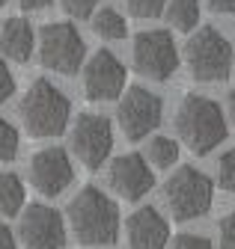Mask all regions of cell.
Here are the masks:
<instances>
[{"mask_svg": "<svg viewBox=\"0 0 235 249\" xmlns=\"http://www.w3.org/2000/svg\"><path fill=\"white\" fill-rule=\"evenodd\" d=\"M69 226L83 246H110L119 237V208L104 190L86 184L69 205Z\"/></svg>", "mask_w": 235, "mask_h": 249, "instance_id": "6da1fadb", "label": "cell"}, {"mask_svg": "<svg viewBox=\"0 0 235 249\" xmlns=\"http://www.w3.org/2000/svg\"><path fill=\"white\" fill-rule=\"evenodd\" d=\"M18 113H21V128L27 131V137L33 140L60 137L72 116V101L57 83L39 77L24 92Z\"/></svg>", "mask_w": 235, "mask_h": 249, "instance_id": "7a4b0ae2", "label": "cell"}, {"mask_svg": "<svg viewBox=\"0 0 235 249\" xmlns=\"http://www.w3.org/2000/svg\"><path fill=\"white\" fill-rule=\"evenodd\" d=\"M176 131L194 154H209L229 134L220 104L205 95H196V92L185 95L179 110H176Z\"/></svg>", "mask_w": 235, "mask_h": 249, "instance_id": "3957f363", "label": "cell"}, {"mask_svg": "<svg viewBox=\"0 0 235 249\" xmlns=\"http://www.w3.org/2000/svg\"><path fill=\"white\" fill-rule=\"evenodd\" d=\"M185 59L194 80L202 83H226L232 74V45L217 27H202L188 39Z\"/></svg>", "mask_w": 235, "mask_h": 249, "instance_id": "277c9868", "label": "cell"}, {"mask_svg": "<svg viewBox=\"0 0 235 249\" xmlns=\"http://www.w3.org/2000/svg\"><path fill=\"white\" fill-rule=\"evenodd\" d=\"M212 196H215L212 178L194 166H179L164 184L167 208L173 213V220H179V223H188V220L209 213Z\"/></svg>", "mask_w": 235, "mask_h": 249, "instance_id": "5b68a950", "label": "cell"}, {"mask_svg": "<svg viewBox=\"0 0 235 249\" xmlns=\"http://www.w3.org/2000/svg\"><path fill=\"white\" fill-rule=\"evenodd\" d=\"M86 59V45L75 24L69 21H54L45 24L39 33V62L48 71L57 74H75Z\"/></svg>", "mask_w": 235, "mask_h": 249, "instance_id": "8992f818", "label": "cell"}, {"mask_svg": "<svg viewBox=\"0 0 235 249\" xmlns=\"http://www.w3.org/2000/svg\"><path fill=\"white\" fill-rule=\"evenodd\" d=\"M134 71L146 80H170L179 69V48L167 30H143L131 45Z\"/></svg>", "mask_w": 235, "mask_h": 249, "instance_id": "52a82bcc", "label": "cell"}, {"mask_svg": "<svg viewBox=\"0 0 235 249\" xmlns=\"http://www.w3.org/2000/svg\"><path fill=\"white\" fill-rule=\"evenodd\" d=\"M161 113L164 107L155 92H149L146 86H131V89H122L116 122H119L128 142H140L161 124Z\"/></svg>", "mask_w": 235, "mask_h": 249, "instance_id": "ba28073f", "label": "cell"}, {"mask_svg": "<svg viewBox=\"0 0 235 249\" xmlns=\"http://www.w3.org/2000/svg\"><path fill=\"white\" fill-rule=\"evenodd\" d=\"M69 145H72V154L86 169H98L107 160L110 148H113L110 119L101 116V113H80L72 124Z\"/></svg>", "mask_w": 235, "mask_h": 249, "instance_id": "9c48e42d", "label": "cell"}, {"mask_svg": "<svg viewBox=\"0 0 235 249\" xmlns=\"http://www.w3.org/2000/svg\"><path fill=\"white\" fill-rule=\"evenodd\" d=\"M18 234H21L24 249H63L66 246L63 213L51 205H42V202L27 205L21 213Z\"/></svg>", "mask_w": 235, "mask_h": 249, "instance_id": "30bf717a", "label": "cell"}, {"mask_svg": "<svg viewBox=\"0 0 235 249\" xmlns=\"http://www.w3.org/2000/svg\"><path fill=\"white\" fill-rule=\"evenodd\" d=\"M125 66L107 48L96 51L83 62V95L86 101H116L125 89Z\"/></svg>", "mask_w": 235, "mask_h": 249, "instance_id": "8fae6325", "label": "cell"}, {"mask_svg": "<svg viewBox=\"0 0 235 249\" xmlns=\"http://www.w3.org/2000/svg\"><path fill=\"white\" fill-rule=\"evenodd\" d=\"M107 184H110V190L119 196V199L140 202L155 187V175H152V166L146 163L143 154L128 151V154H119V158L110 160Z\"/></svg>", "mask_w": 235, "mask_h": 249, "instance_id": "7c38bea8", "label": "cell"}, {"mask_svg": "<svg viewBox=\"0 0 235 249\" xmlns=\"http://www.w3.org/2000/svg\"><path fill=\"white\" fill-rule=\"evenodd\" d=\"M75 181V166L69 160V151L60 145L42 148L30 158V184L48 199L60 196Z\"/></svg>", "mask_w": 235, "mask_h": 249, "instance_id": "4fadbf2b", "label": "cell"}, {"mask_svg": "<svg viewBox=\"0 0 235 249\" xmlns=\"http://www.w3.org/2000/svg\"><path fill=\"white\" fill-rule=\"evenodd\" d=\"M128 249H167L170 243V223L152 205H143L128 216Z\"/></svg>", "mask_w": 235, "mask_h": 249, "instance_id": "5bb4252c", "label": "cell"}, {"mask_svg": "<svg viewBox=\"0 0 235 249\" xmlns=\"http://www.w3.org/2000/svg\"><path fill=\"white\" fill-rule=\"evenodd\" d=\"M33 48H36V36H33L30 21L6 18L3 27H0V51H3V56L15 62H27L33 56Z\"/></svg>", "mask_w": 235, "mask_h": 249, "instance_id": "9a60e30c", "label": "cell"}, {"mask_svg": "<svg viewBox=\"0 0 235 249\" xmlns=\"http://www.w3.org/2000/svg\"><path fill=\"white\" fill-rule=\"evenodd\" d=\"M27 202V187L21 175L0 172V216H18Z\"/></svg>", "mask_w": 235, "mask_h": 249, "instance_id": "2e32d148", "label": "cell"}, {"mask_svg": "<svg viewBox=\"0 0 235 249\" xmlns=\"http://www.w3.org/2000/svg\"><path fill=\"white\" fill-rule=\"evenodd\" d=\"M161 15H167V24L179 33H191L199 24V0H167Z\"/></svg>", "mask_w": 235, "mask_h": 249, "instance_id": "e0dca14e", "label": "cell"}, {"mask_svg": "<svg viewBox=\"0 0 235 249\" xmlns=\"http://www.w3.org/2000/svg\"><path fill=\"white\" fill-rule=\"evenodd\" d=\"M93 18V30H96V36L104 39V42H119L128 36V21L122 18V12H116L113 6H101Z\"/></svg>", "mask_w": 235, "mask_h": 249, "instance_id": "ac0fdd59", "label": "cell"}, {"mask_svg": "<svg viewBox=\"0 0 235 249\" xmlns=\"http://www.w3.org/2000/svg\"><path fill=\"white\" fill-rule=\"evenodd\" d=\"M179 160V142L170 137H152L149 148H146V163L155 169H170Z\"/></svg>", "mask_w": 235, "mask_h": 249, "instance_id": "d6986e66", "label": "cell"}, {"mask_svg": "<svg viewBox=\"0 0 235 249\" xmlns=\"http://www.w3.org/2000/svg\"><path fill=\"white\" fill-rule=\"evenodd\" d=\"M15 154H18V131L12 122L0 116V163L15 160Z\"/></svg>", "mask_w": 235, "mask_h": 249, "instance_id": "ffe728a7", "label": "cell"}, {"mask_svg": "<svg viewBox=\"0 0 235 249\" xmlns=\"http://www.w3.org/2000/svg\"><path fill=\"white\" fill-rule=\"evenodd\" d=\"M217 187L226 193L235 190V151H223L217 160Z\"/></svg>", "mask_w": 235, "mask_h": 249, "instance_id": "44dd1931", "label": "cell"}, {"mask_svg": "<svg viewBox=\"0 0 235 249\" xmlns=\"http://www.w3.org/2000/svg\"><path fill=\"white\" fill-rule=\"evenodd\" d=\"M122 3L134 18H158L167 0H122Z\"/></svg>", "mask_w": 235, "mask_h": 249, "instance_id": "7402d4cb", "label": "cell"}, {"mask_svg": "<svg viewBox=\"0 0 235 249\" xmlns=\"http://www.w3.org/2000/svg\"><path fill=\"white\" fill-rule=\"evenodd\" d=\"M217 246L220 249H235V216L226 213L217 226Z\"/></svg>", "mask_w": 235, "mask_h": 249, "instance_id": "603a6c76", "label": "cell"}, {"mask_svg": "<svg viewBox=\"0 0 235 249\" xmlns=\"http://www.w3.org/2000/svg\"><path fill=\"white\" fill-rule=\"evenodd\" d=\"M60 6L75 18H90L98 6V0H60Z\"/></svg>", "mask_w": 235, "mask_h": 249, "instance_id": "cb8c5ba5", "label": "cell"}, {"mask_svg": "<svg viewBox=\"0 0 235 249\" xmlns=\"http://www.w3.org/2000/svg\"><path fill=\"white\" fill-rule=\"evenodd\" d=\"M12 92H15V77L12 71L6 69V62L0 59V104H6L12 98Z\"/></svg>", "mask_w": 235, "mask_h": 249, "instance_id": "d4e9b609", "label": "cell"}, {"mask_svg": "<svg viewBox=\"0 0 235 249\" xmlns=\"http://www.w3.org/2000/svg\"><path fill=\"white\" fill-rule=\"evenodd\" d=\"M170 249H212V243L205 237H199V234H179Z\"/></svg>", "mask_w": 235, "mask_h": 249, "instance_id": "484cf974", "label": "cell"}, {"mask_svg": "<svg viewBox=\"0 0 235 249\" xmlns=\"http://www.w3.org/2000/svg\"><path fill=\"white\" fill-rule=\"evenodd\" d=\"M0 249H18L15 234H12V229L6 223H0Z\"/></svg>", "mask_w": 235, "mask_h": 249, "instance_id": "4316f807", "label": "cell"}, {"mask_svg": "<svg viewBox=\"0 0 235 249\" xmlns=\"http://www.w3.org/2000/svg\"><path fill=\"white\" fill-rule=\"evenodd\" d=\"M205 3H209L212 12H217V15H229L235 9V0H205Z\"/></svg>", "mask_w": 235, "mask_h": 249, "instance_id": "83f0119b", "label": "cell"}, {"mask_svg": "<svg viewBox=\"0 0 235 249\" xmlns=\"http://www.w3.org/2000/svg\"><path fill=\"white\" fill-rule=\"evenodd\" d=\"M54 0H18V6L21 9H45V6H51Z\"/></svg>", "mask_w": 235, "mask_h": 249, "instance_id": "f1b7e54d", "label": "cell"}, {"mask_svg": "<svg viewBox=\"0 0 235 249\" xmlns=\"http://www.w3.org/2000/svg\"><path fill=\"white\" fill-rule=\"evenodd\" d=\"M3 6H6V0H0V9H3Z\"/></svg>", "mask_w": 235, "mask_h": 249, "instance_id": "f546056e", "label": "cell"}]
</instances>
